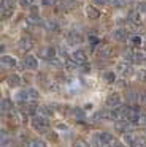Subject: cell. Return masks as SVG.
<instances>
[{
	"mask_svg": "<svg viewBox=\"0 0 146 147\" xmlns=\"http://www.w3.org/2000/svg\"><path fill=\"white\" fill-rule=\"evenodd\" d=\"M126 138V142L130 147H146V139L143 136H138V133H133V131H127L124 134Z\"/></svg>",
	"mask_w": 146,
	"mask_h": 147,
	"instance_id": "obj_1",
	"label": "cell"
},
{
	"mask_svg": "<svg viewBox=\"0 0 146 147\" xmlns=\"http://www.w3.org/2000/svg\"><path fill=\"white\" fill-rule=\"evenodd\" d=\"M32 127L35 128L37 131H48V120L40 115H35L32 119Z\"/></svg>",
	"mask_w": 146,
	"mask_h": 147,
	"instance_id": "obj_2",
	"label": "cell"
},
{
	"mask_svg": "<svg viewBox=\"0 0 146 147\" xmlns=\"http://www.w3.org/2000/svg\"><path fill=\"white\" fill-rule=\"evenodd\" d=\"M72 59H73V62H75V63H79V65L86 63V60H87V57H86V52L83 51V49H78V51L73 52V54H72Z\"/></svg>",
	"mask_w": 146,
	"mask_h": 147,
	"instance_id": "obj_3",
	"label": "cell"
},
{
	"mask_svg": "<svg viewBox=\"0 0 146 147\" xmlns=\"http://www.w3.org/2000/svg\"><path fill=\"white\" fill-rule=\"evenodd\" d=\"M121 105V96L117 95V93H111V95L106 96V106L108 108H117V106Z\"/></svg>",
	"mask_w": 146,
	"mask_h": 147,
	"instance_id": "obj_4",
	"label": "cell"
},
{
	"mask_svg": "<svg viewBox=\"0 0 146 147\" xmlns=\"http://www.w3.org/2000/svg\"><path fill=\"white\" fill-rule=\"evenodd\" d=\"M24 67L27 68V70H37V68H38V60H37V57H33V55H25V59H24Z\"/></svg>",
	"mask_w": 146,
	"mask_h": 147,
	"instance_id": "obj_5",
	"label": "cell"
},
{
	"mask_svg": "<svg viewBox=\"0 0 146 147\" xmlns=\"http://www.w3.org/2000/svg\"><path fill=\"white\" fill-rule=\"evenodd\" d=\"M38 55L43 59H48V60H51V59L56 57V51H54V48H49V46H46V48H41L40 52H38Z\"/></svg>",
	"mask_w": 146,
	"mask_h": 147,
	"instance_id": "obj_6",
	"label": "cell"
},
{
	"mask_svg": "<svg viewBox=\"0 0 146 147\" xmlns=\"http://www.w3.org/2000/svg\"><path fill=\"white\" fill-rule=\"evenodd\" d=\"M113 36H114V40H116V41L124 43L127 38H129V33H127L126 29H116V30L113 32Z\"/></svg>",
	"mask_w": 146,
	"mask_h": 147,
	"instance_id": "obj_7",
	"label": "cell"
},
{
	"mask_svg": "<svg viewBox=\"0 0 146 147\" xmlns=\"http://www.w3.org/2000/svg\"><path fill=\"white\" fill-rule=\"evenodd\" d=\"M100 10H97L95 7H92V5H87L86 7V16H87V19H98L100 18Z\"/></svg>",
	"mask_w": 146,
	"mask_h": 147,
	"instance_id": "obj_8",
	"label": "cell"
},
{
	"mask_svg": "<svg viewBox=\"0 0 146 147\" xmlns=\"http://www.w3.org/2000/svg\"><path fill=\"white\" fill-rule=\"evenodd\" d=\"M127 119H129V122H132V123H138V120H140V111L135 108V106L129 109V115H127Z\"/></svg>",
	"mask_w": 146,
	"mask_h": 147,
	"instance_id": "obj_9",
	"label": "cell"
},
{
	"mask_svg": "<svg viewBox=\"0 0 146 147\" xmlns=\"http://www.w3.org/2000/svg\"><path fill=\"white\" fill-rule=\"evenodd\" d=\"M98 139H100V142L103 144V146H111V144L114 142V136L111 133H100Z\"/></svg>",
	"mask_w": 146,
	"mask_h": 147,
	"instance_id": "obj_10",
	"label": "cell"
},
{
	"mask_svg": "<svg viewBox=\"0 0 146 147\" xmlns=\"http://www.w3.org/2000/svg\"><path fill=\"white\" fill-rule=\"evenodd\" d=\"M67 40H68L70 45H79V43L83 41V36L79 35L78 32H70L68 35H67Z\"/></svg>",
	"mask_w": 146,
	"mask_h": 147,
	"instance_id": "obj_11",
	"label": "cell"
},
{
	"mask_svg": "<svg viewBox=\"0 0 146 147\" xmlns=\"http://www.w3.org/2000/svg\"><path fill=\"white\" fill-rule=\"evenodd\" d=\"M2 67H5V68L16 67V59L11 57V55H2Z\"/></svg>",
	"mask_w": 146,
	"mask_h": 147,
	"instance_id": "obj_12",
	"label": "cell"
},
{
	"mask_svg": "<svg viewBox=\"0 0 146 147\" xmlns=\"http://www.w3.org/2000/svg\"><path fill=\"white\" fill-rule=\"evenodd\" d=\"M43 26H44V29L49 30V32H56V30L59 29V24L54 19H49V21H46V22H43Z\"/></svg>",
	"mask_w": 146,
	"mask_h": 147,
	"instance_id": "obj_13",
	"label": "cell"
},
{
	"mask_svg": "<svg viewBox=\"0 0 146 147\" xmlns=\"http://www.w3.org/2000/svg\"><path fill=\"white\" fill-rule=\"evenodd\" d=\"M37 115H40V117H43V119H49L51 115H53V112L49 111V109L46 108V106H40V108H38V112H37Z\"/></svg>",
	"mask_w": 146,
	"mask_h": 147,
	"instance_id": "obj_14",
	"label": "cell"
},
{
	"mask_svg": "<svg viewBox=\"0 0 146 147\" xmlns=\"http://www.w3.org/2000/svg\"><path fill=\"white\" fill-rule=\"evenodd\" d=\"M19 48L22 49V51H30L32 48H33V45H32V41L29 38H24L19 41Z\"/></svg>",
	"mask_w": 146,
	"mask_h": 147,
	"instance_id": "obj_15",
	"label": "cell"
},
{
	"mask_svg": "<svg viewBox=\"0 0 146 147\" xmlns=\"http://www.w3.org/2000/svg\"><path fill=\"white\" fill-rule=\"evenodd\" d=\"M145 60H146V51L133 52V62H145Z\"/></svg>",
	"mask_w": 146,
	"mask_h": 147,
	"instance_id": "obj_16",
	"label": "cell"
},
{
	"mask_svg": "<svg viewBox=\"0 0 146 147\" xmlns=\"http://www.w3.org/2000/svg\"><path fill=\"white\" fill-rule=\"evenodd\" d=\"M129 21L133 24V26L140 24V14H138V11H130V13H129Z\"/></svg>",
	"mask_w": 146,
	"mask_h": 147,
	"instance_id": "obj_17",
	"label": "cell"
},
{
	"mask_svg": "<svg viewBox=\"0 0 146 147\" xmlns=\"http://www.w3.org/2000/svg\"><path fill=\"white\" fill-rule=\"evenodd\" d=\"M19 82H21V78L16 76V74H13V76L8 78V86H10V87H18Z\"/></svg>",
	"mask_w": 146,
	"mask_h": 147,
	"instance_id": "obj_18",
	"label": "cell"
},
{
	"mask_svg": "<svg viewBox=\"0 0 146 147\" xmlns=\"http://www.w3.org/2000/svg\"><path fill=\"white\" fill-rule=\"evenodd\" d=\"M13 109V103H11V100H2V111L3 112H8V111H11Z\"/></svg>",
	"mask_w": 146,
	"mask_h": 147,
	"instance_id": "obj_19",
	"label": "cell"
},
{
	"mask_svg": "<svg viewBox=\"0 0 146 147\" xmlns=\"http://www.w3.org/2000/svg\"><path fill=\"white\" fill-rule=\"evenodd\" d=\"M117 70H119V73L122 74V76H126V74L130 73V65H129V63H126V65L121 63L119 67H117Z\"/></svg>",
	"mask_w": 146,
	"mask_h": 147,
	"instance_id": "obj_20",
	"label": "cell"
},
{
	"mask_svg": "<svg viewBox=\"0 0 146 147\" xmlns=\"http://www.w3.org/2000/svg\"><path fill=\"white\" fill-rule=\"evenodd\" d=\"M27 22L32 24V26H40V24H43L38 16H29V18H27Z\"/></svg>",
	"mask_w": 146,
	"mask_h": 147,
	"instance_id": "obj_21",
	"label": "cell"
},
{
	"mask_svg": "<svg viewBox=\"0 0 146 147\" xmlns=\"http://www.w3.org/2000/svg\"><path fill=\"white\" fill-rule=\"evenodd\" d=\"M0 11H2V18H3V19L11 18L13 13H14V10H10V8H0Z\"/></svg>",
	"mask_w": 146,
	"mask_h": 147,
	"instance_id": "obj_22",
	"label": "cell"
},
{
	"mask_svg": "<svg viewBox=\"0 0 146 147\" xmlns=\"http://www.w3.org/2000/svg\"><path fill=\"white\" fill-rule=\"evenodd\" d=\"M130 43H132V46H141V43H143V40H141V36H138V35H135V36H130Z\"/></svg>",
	"mask_w": 146,
	"mask_h": 147,
	"instance_id": "obj_23",
	"label": "cell"
},
{
	"mask_svg": "<svg viewBox=\"0 0 146 147\" xmlns=\"http://www.w3.org/2000/svg\"><path fill=\"white\" fill-rule=\"evenodd\" d=\"M103 78H105V81H106V82H114V79H116V74L113 73V71H108V73H105L103 74Z\"/></svg>",
	"mask_w": 146,
	"mask_h": 147,
	"instance_id": "obj_24",
	"label": "cell"
},
{
	"mask_svg": "<svg viewBox=\"0 0 146 147\" xmlns=\"http://www.w3.org/2000/svg\"><path fill=\"white\" fill-rule=\"evenodd\" d=\"M2 8L14 10V0H2Z\"/></svg>",
	"mask_w": 146,
	"mask_h": 147,
	"instance_id": "obj_25",
	"label": "cell"
},
{
	"mask_svg": "<svg viewBox=\"0 0 146 147\" xmlns=\"http://www.w3.org/2000/svg\"><path fill=\"white\" fill-rule=\"evenodd\" d=\"M27 98H29V92H24V90L18 92V95H16V100H18V101H25Z\"/></svg>",
	"mask_w": 146,
	"mask_h": 147,
	"instance_id": "obj_26",
	"label": "cell"
},
{
	"mask_svg": "<svg viewBox=\"0 0 146 147\" xmlns=\"http://www.w3.org/2000/svg\"><path fill=\"white\" fill-rule=\"evenodd\" d=\"M73 115H75L78 120H83V119H84V112H83L79 108H75V111H73Z\"/></svg>",
	"mask_w": 146,
	"mask_h": 147,
	"instance_id": "obj_27",
	"label": "cell"
},
{
	"mask_svg": "<svg viewBox=\"0 0 146 147\" xmlns=\"http://www.w3.org/2000/svg\"><path fill=\"white\" fill-rule=\"evenodd\" d=\"M110 2H111V5L116 7V8H122L124 5H126V0H110Z\"/></svg>",
	"mask_w": 146,
	"mask_h": 147,
	"instance_id": "obj_28",
	"label": "cell"
},
{
	"mask_svg": "<svg viewBox=\"0 0 146 147\" xmlns=\"http://www.w3.org/2000/svg\"><path fill=\"white\" fill-rule=\"evenodd\" d=\"M27 147H46V146H44V142H43V141H40V139H38V141H32V142L29 144Z\"/></svg>",
	"mask_w": 146,
	"mask_h": 147,
	"instance_id": "obj_29",
	"label": "cell"
},
{
	"mask_svg": "<svg viewBox=\"0 0 146 147\" xmlns=\"http://www.w3.org/2000/svg\"><path fill=\"white\" fill-rule=\"evenodd\" d=\"M136 76H138L140 81H143V82H146V70H138V73H136Z\"/></svg>",
	"mask_w": 146,
	"mask_h": 147,
	"instance_id": "obj_30",
	"label": "cell"
},
{
	"mask_svg": "<svg viewBox=\"0 0 146 147\" xmlns=\"http://www.w3.org/2000/svg\"><path fill=\"white\" fill-rule=\"evenodd\" d=\"M73 147H89V144L86 142V141H83V139H78V141H75Z\"/></svg>",
	"mask_w": 146,
	"mask_h": 147,
	"instance_id": "obj_31",
	"label": "cell"
},
{
	"mask_svg": "<svg viewBox=\"0 0 146 147\" xmlns=\"http://www.w3.org/2000/svg\"><path fill=\"white\" fill-rule=\"evenodd\" d=\"M63 5L65 8H73L76 5V0H63Z\"/></svg>",
	"mask_w": 146,
	"mask_h": 147,
	"instance_id": "obj_32",
	"label": "cell"
},
{
	"mask_svg": "<svg viewBox=\"0 0 146 147\" xmlns=\"http://www.w3.org/2000/svg\"><path fill=\"white\" fill-rule=\"evenodd\" d=\"M57 2H60V0H43V5L44 7H53V5H56Z\"/></svg>",
	"mask_w": 146,
	"mask_h": 147,
	"instance_id": "obj_33",
	"label": "cell"
},
{
	"mask_svg": "<svg viewBox=\"0 0 146 147\" xmlns=\"http://www.w3.org/2000/svg\"><path fill=\"white\" fill-rule=\"evenodd\" d=\"M27 92H29V96H30V98H38V92H37V90L30 89V90H27Z\"/></svg>",
	"mask_w": 146,
	"mask_h": 147,
	"instance_id": "obj_34",
	"label": "cell"
},
{
	"mask_svg": "<svg viewBox=\"0 0 146 147\" xmlns=\"http://www.w3.org/2000/svg\"><path fill=\"white\" fill-rule=\"evenodd\" d=\"M138 11H143V13H146V2H143V3L138 5Z\"/></svg>",
	"mask_w": 146,
	"mask_h": 147,
	"instance_id": "obj_35",
	"label": "cell"
},
{
	"mask_svg": "<svg viewBox=\"0 0 146 147\" xmlns=\"http://www.w3.org/2000/svg\"><path fill=\"white\" fill-rule=\"evenodd\" d=\"M94 2H95L97 5H106L108 2H110V0H94Z\"/></svg>",
	"mask_w": 146,
	"mask_h": 147,
	"instance_id": "obj_36",
	"label": "cell"
},
{
	"mask_svg": "<svg viewBox=\"0 0 146 147\" xmlns=\"http://www.w3.org/2000/svg\"><path fill=\"white\" fill-rule=\"evenodd\" d=\"M35 0H21V3L22 5H33Z\"/></svg>",
	"mask_w": 146,
	"mask_h": 147,
	"instance_id": "obj_37",
	"label": "cell"
},
{
	"mask_svg": "<svg viewBox=\"0 0 146 147\" xmlns=\"http://www.w3.org/2000/svg\"><path fill=\"white\" fill-rule=\"evenodd\" d=\"M114 147H126V146H122V144H116Z\"/></svg>",
	"mask_w": 146,
	"mask_h": 147,
	"instance_id": "obj_38",
	"label": "cell"
},
{
	"mask_svg": "<svg viewBox=\"0 0 146 147\" xmlns=\"http://www.w3.org/2000/svg\"><path fill=\"white\" fill-rule=\"evenodd\" d=\"M143 101L146 103V93H145V95H143Z\"/></svg>",
	"mask_w": 146,
	"mask_h": 147,
	"instance_id": "obj_39",
	"label": "cell"
}]
</instances>
